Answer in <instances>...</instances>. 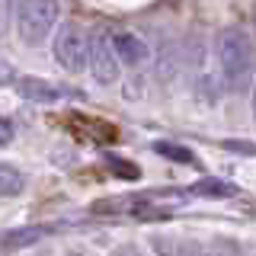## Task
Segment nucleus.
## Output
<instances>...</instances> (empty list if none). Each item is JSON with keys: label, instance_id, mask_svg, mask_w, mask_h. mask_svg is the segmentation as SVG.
I'll return each mask as SVG.
<instances>
[{"label": "nucleus", "instance_id": "6e6552de", "mask_svg": "<svg viewBox=\"0 0 256 256\" xmlns=\"http://www.w3.org/2000/svg\"><path fill=\"white\" fill-rule=\"evenodd\" d=\"M22 189H26V176L20 166L0 164V196H20Z\"/></svg>", "mask_w": 256, "mask_h": 256}, {"label": "nucleus", "instance_id": "423d86ee", "mask_svg": "<svg viewBox=\"0 0 256 256\" xmlns=\"http://www.w3.org/2000/svg\"><path fill=\"white\" fill-rule=\"evenodd\" d=\"M112 42H116L118 61L128 64V68H141L148 61V42L134 32H112Z\"/></svg>", "mask_w": 256, "mask_h": 256}, {"label": "nucleus", "instance_id": "0eeeda50", "mask_svg": "<svg viewBox=\"0 0 256 256\" xmlns=\"http://www.w3.org/2000/svg\"><path fill=\"white\" fill-rule=\"evenodd\" d=\"M42 237H48V228H20V230H10V234H4L0 246H4V250H22V246L38 244Z\"/></svg>", "mask_w": 256, "mask_h": 256}, {"label": "nucleus", "instance_id": "4468645a", "mask_svg": "<svg viewBox=\"0 0 256 256\" xmlns=\"http://www.w3.org/2000/svg\"><path fill=\"white\" fill-rule=\"evenodd\" d=\"M112 256H141V253L134 250V246H118V250L112 253Z\"/></svg>", "mask_w": 256, "mask_h": 256}, {"label": "nucleus", "instance_id": "f03ea898", "mask_svg": "<svg viewBox=\"0 0 256 256\" xmlns=\"http://www.w3.org/2000/svg\"><path fill=\"white\" fill-rule=\"evenodd\" d=\"M58 0H16V32L26 45H42L58 26Z\"/></svg>", "mask_w": 256, "mask_h": 256}, {"label": "nucleus", "instance_id": "1a4fd4ad", "mask_svg": "<svg viewBox=\"0 0 256 256\" xmlns=\"http://www.w3.org/2000/svg\"><path fill=\"white\" fill-rule=\"evenodd\" d=\"M192 192H198V196H205V198H230L234 196V186H228V182H221V180H202V182L192 186Z\"/></svg>", "mask_w": 256, "mask_h": 256}, {"label": "nucleus", "instance_id": "7ed1b4c3", "mask_svg": "<svg viewBox=\"0 0 256 256\" xmlns=\"http://www.w3.org/2000/svg\"><path fill=\"white\" fill-rule=\"evenodd\" d=\"M86 70L100 86H112L122 77V61H118L116 42H112L109 29H93L90 32V52H86Z\"/></svg>", "mask_w": 256, "mask_h": 256}, {"label": "nucleus", "instance_id": "f8f14e48", "mask_svg": "<svg viewBox=\"0 0 256 256\" xmlns=\"http://www.w3.org/2000/svg\"><path fill=\"white\" fill-rule=\"evenodd\" d=\"M205 256H240V253H237V246H234V244L221 240V244H214V246H212V250H208Z\"/></svg>", "mask_w": 256, "mask_h": 256}, {"label": "nucleus", "instance_id": "9d476101", "mask_svg": "<svg viewBox=\"0 0 256 256\" xmlns=\"http://www.w3.org/2000/svg\"><path fill=\"white\" fill-rule=\"evenodd\" d=\"M154 150H157V154H164V157H170V160H180V164H192V160H196V157H192L186 148H173L170 141H160V144H154Z\"/></svg>", "mask_w": 256, "mask_h": 256}, {"label": "nucleus", "instance_id": "39448f33", "mask_svg": "<svg viewBox=\"0 0 256 256\" xmlns=\"http://www.w3.org/2000/svg\"><path fill=\"white\" fill-rule=\"evenodd\" d=\"M13 86H16V93H20L22 100H29V102H58V100H64L61 86L48 84L42 77H20Z\"/></svg>", "mask_w": 256, "mask_h": 256}, {"label": "nucleus", "instance_id": "9b49d317", "mask_svg": "<svg viewBox=\"0 0 256 256\" xmlns=\"http://www.w3.org/2000/svg\"><path fill=\"white\" fill-rule=\"evenodd\" d=\"M16 80H20V77H16V68H13L10 61H4V58H0V86L16 84Z\"/></svg>", "mask_w": 256, "mask_h": 256}, {"label": "nucleus", "instance_id": "20e7f679", "mask_svg": "<svg viewBox=\"0 0 256 256\" xmlns=\"http://www.w3.org/2000/svg\"><path fill=\"white\" fill-rule=\"evenodd\" d=\"M86 52H90V36L77 22L58 26V32L52 38V58L58 61V68H64L68 74L86 70Z\"/></svg>", "mask_w": 256, "mask_h": 256}, {"label": "nucleus", "instance_id": "f3484780", "mask_svg": "<svg viewBox=\"0 0 256 256\" xmlns=\"http://www.w3.org/2000/svg\"><path fill=\"white\" fill-rule=\"evenodd\" d=\"M64 256H84V253H64Z\"/></svg>", "mask_w": 256, "mask_h": 256}, {"label": "nucleus", "instance_id": "f257e3e1", "mask_svg": "<svg viewBox=\"0 0 256 256\" xmlns=\"http://www.w3.org/2000/svg\"><path fill=\"white\" fill-rule=\"evenodd\" d=\"M214 54H218V68H221V80L228 90H246L253 77V42L240 26H228L218 32L214 38Z\"/></svg>", "mask_w": 256, "mask_h": 256}, {"label": "nucleus", "instance_id": "dca6fc26", "mask_svg": "<svg viewBox=\"0 0 256 256\" xmlns=\"http://www.w3.org/2000/svg\"><path fill=\"white\" fill-rule=\"evenodd\" d=\"M250 106H253V118H256V80H253V96H250Z\"/></svg>", "mask_w": 256, "mask_h": 256}, {"label": "nucleus", "instance_id": "2eb2a0df", "mask_svg": "<svg viewBox=\"0 0 256 256\" xmlns=\"http://www.w3.org/2000/svg\"><path fill=\"white\" fill-rule=\"evenodd\" d=\"M180 256H205V253H202V250H198V246H196V244H189V246H186V250H182Z\"/></svg>", "mask_w": 256, "mask_h": 256}, {"label": "nucleus", "instance_id": "ddd939ff", "mask_svg": "<svg viewBox=\"0 0 256 256\" xmlns=\"http://www.w3.org/2000/svg\"><path fill=\"white\" fill-rule=\"evenodd\" d=\"M10 141H13V122L0 116V148H6Z\"/></svg>", "mask_w": 256, "mask_h": 256}]
</instances>
